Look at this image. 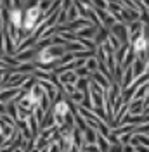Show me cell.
Listing matches in <instances>:
<instances>
[{
    "label": "cell",
    "instance_id": "6da1fadb",
    "mask_svg": "<svg viewBox=\"0 0 149 152\" xmlns=\"http://www.w3.org/2000/svg\"><path fill=\"white\" fill-rule=\"evenodd\" d=\"M42 16H44V10L40 5H33V7H26L24 10V19H23V28L19 31V38L26 37L30 31L37 28L42 21Z\"/></svg>",
    "mask_w": 149,
    "mask_h": 152
},
{
    "label": "cell",
    "instance_id": "7a4b0ae2",
    "mask_svg": "<svg viewBox=\"0 0 149 152\" xmlns=\"http://www.w3.org/2000/svg\"><path fill=\"white\" fill-rule=\"evenodd\" d=\"M54 116H56V123L57 126H64L66 118L69 116V102L63 99V92H57V100L54 102Z\"/></svg>",
    "mask_w": 149,
    "mask_h": 152
},
{
    "label": "cell",
    "instance_id": "3957f363",
    "mask_svg": "<svg viewBox=\"0 0 149 152\" xmlns=\"http://www.w3.org/2000/svg\"><path fill=\"white\" fill-rule=\"evenodd\" d=\"M132 50H134L135 54L148 52V50H149V38L146 37V35H142V33H140L137 38H134V40H132Z\"/></svg>",
    "mask_w": 149,
    "mask_h": 152
},
{
    "label": "cell",
    "instance_id": "277c9868",
    "mask_svg": "<svg viewBox=\"0 0 149 152\" xmlns=\"http://www.w3.org/2000/svg\"><path fill=\"white\" fill-rule=\"evenodd\" d=\"M113 35H116V37L120 38L123 43H128V42H130L128 26H125L123 23H118V24H114V26H113Z\"/></svg>",
    "mask_w": 149,
    "mask_h": 152
},
{
    "label": "cell",
    "instance_id": "5b68a950",
    "mask_svg": "<svg viewBox=\"0 0 149 152\" xmlns=\"http://www.w3.org/2000/svg\"><path fill=\"white\" fill-rule=\"evenodd\" d=\"M144 111H146V102L142 99H137V100L130 102V105H128V114H132V116H139Z\"/></svg>",
    "mask_w": 149,
    "mask_h": 152
},
{
    "label": "cell",
    "instance_id": "8992f818",
    "mask_svg": "<svg viewBox=\"0 0 149 152\" xmlns=\"http://www.w3.org/2000/svg\"><path fill=\"white\" fill-rule=\"evenodd\" d=\"M111 37V33H109V28H106V26H101L99 31H97V35H95V43L97 45H104L108 40Z\"/></svg>",
    "mask_w": 149,
    "mask_h": 152
},
{
    "label": "cell",
    "instance_id": "52a82bcc",
    "mask_svg": "<svg viewBox=\"0 0 149 152\" xmlns=\"http://www.w3.org/2000/svg\"><path fill=\"white\" fill-rule=\"evenodd\" d=\"M23 92L21 90H16V88H9L5 92H0V102H12V99H16Z\"/></svg>",
    "mask_w": 149,
    "mask_h": 152
},
{
    "label": "cell",
    "instance_id": "ba28073f",
    "mask_svg": "<svg viewBox=\"0 0 149 152\" xmlns=\"http://www.w3.org/2000/svg\"><path fill=\"white\" fill-rule=\"evenodd\" d=\"M146 66H148V61L142 59V57H137L132 67H134V73H135L137 76H142L144 75V71H146Z\"/></svg>",
    "mask_w": 149,
    "mask_h": 152
},
{
    "label": "cell",
    "instance_id": "9c48e42d",
    "mask_svg": "<svg viewBox=\"0 0 149 152\" xmlns=\"http://www.w3.org/2000/svg\"><path fill=\"white\" fill-rule=\"evenodd\" d=\"M61 83H78V75H76V71H66L61 75Z\"/></svg>",
    "mask_w": 149,
    "mask_h": 152
},
{
    "label": "cell",
    "instance_id": "30bf717a",
    "mask_svg": "<svg viewBox=\"0 0 149 152\" xmlns=\"http://www.w3.org/2000/svg\"><path fill=\"white\" fill-rule=\"evenodd\" d=\"M99 28H101V26H99ZM99 28H97V26H89V28H85V29H82V31H78V35H76V37H78V38H83V37L92 38V37H95V35H97Z\"/></svg>",
    "mask_w": 149,
    "mask_h": 152
},
{
    "label": "cell",
    "instance_id": "8fae6325",
    "mask_svg": "<svg viewBox=\"0 0 149 152\" xmlns=\"http://www.w3.org/2000/svg\"><path fill=\"white\" fill-rule=\"evenodd\" d=\"M92 76H94V81H95V83H99V85L103 86L104 90H108V88H109V83L106 81V78H104L101 73H94Z\"/></svg>",
    "mask_w": 149,
    "mask_h": 152
},
{
    "label": "cell",
    "instance_id": "7c38bea8",
    "mask_svg": "<svg viewBox=\"0 0 149 152\" xmlns=\"http://www.w3.org/2000/svg\"><path fill=\"white\" fill-rule=\"evenodd\" d=\"M83 137H85L87 142H90V145H94V143L97 142V137H95V133H94L92 128H87V130L83 132Z\"/></svg>",
    "mask_w": 149,
    "mask_h": 152
},
{
    "label": "cell",
    "instance_id": "4fadbf2b",
    "mask_svg": "<svg viewBox=\"0 0 149 152\" xmlns=\"http://www.w3.org/2000/svg\"><path fill=\"white\" fill-rule=\"evenodd\" d=\"M97 145H99V149L104 151V152H108V149H109V142H108V138H106V137L103 138L101 135L97 137Z\"/></svg>",
    "mask_w": 149,
    "mask_h": 152
},
{
    "label": "cell",
    "instance_id": "5bb4252c",
    "mask_svg": "<svg viewBox=\"0 0 149 152\" xmlns=\"http://www.w3.org/2000/svg\"><path fill=\"white\" fill-rule=\"evenodd\" d=\"M76 18H78V7L71 5V7L68 9V19H66V21H68V23H71V21L76 19Z\"/></svg>",
    "mask_w": 149,
    "mask_h": 152
},
{
    "label": "cell",
    "instance_id": "9a60e30c",
    "mask_svg": "<svg viewBox=\"0 0 149 152\" xmlns=\"http://www.w3.org/2000/svg\"><path fill=\"white\" fill-rule=\"evenodd\" d=\"M109 152H125V147H121V143L116 142V143H113L111 147H109Z\"/></svg>",
    "mask_w": 149,
    "mask_h": 152
},
{
    "label": "cell",
    "instance_id": "2e32d148",
    "mask_svg": "<svg viewBox=\"0 0 149 152\" xmlns=\"http://www.w3.org/2000/svg\"><path fill=\"white\" fill-rule=\"evenodd\" d=\"M82 151H85V152H101V149H99V145H83Z\"/></svg>",
    "mask_w": 149,
    "mask_h": 152
},
{
    "label": "cell",
    "instance_id": "e0dca14e",
    "mask_svg": "<svg viewBox=\"0 0 149 152\" xmlns=\"http://www.w3.org/2000/svg\"><path fill=\"white\" fill-rule=\"evenodd\" d=\"M94 5H97V9H103V10L109 7V5H108L104 0H94Z\"/></svg>",
    "mask_w": 149,
    "mask_h": 152
},
{
    "label": "cell",
    "instance_id": "ac0fdd59",
    "mask_svg": "<svg viewBox=\"0 0 149 152\" xmlns=\"http://www.w3.org/2000/svg\"><path fill=\"white\" fill-rule=\"evenodd\" d=\"M95 62H97L95 59H90V61L87 59V67H89L90 71H92V69H95V67H99V64H95Z\"/></svg>",
    "mask_w": 149,
    "mask_h": 152
},
{
    "label": "cell",
    "instance_id": "d6986e66",
    "mask_svg": "<svg viewBox=\"0 0 149 152\" xmlns=\"http://www.w3.org/2000/svg\"><path fill=\"white\" fill-rule=\"evenodd\" d=\"M71 99H73V100H78V102L82 104L85 97H82V94H80V92H74V94H71Z\"/></svg>",
    "mask_w": 149,
    "mask_h": 152
},
{
    "label": "cell",
    "instance_id": "ffe728a7",
    "mask_svg": "<svg viewBox=\"0 0 149 152\" xmlns=\"http://www.w3.org/2000/svg\"><path fill=\"white\" fill-rule=\"evenodd\" d=\"M4 42H5V37H4V33H0V56H2V57L5 56V54H4V52H5V48H2V43H4Z\"/></svg>",
    "mask_w": 149,
    "mask_h": 152
},
{
    "label": "cell",
    "instance_id": "44dd1931",
    "mask_svg": "<svg viewBox=\"0 0 149 152\" xmlns=\"http://www.w3.org/2000/svg\"><path fill=\"white\" fill-rule=\"evenodd\" d=\"M137 151H139V152H149L148 149H146V147H142V145H137Z\"/></svg>",
    "mask_w": 149,
    "mask_h": 152
},
{
    "label": "cell",
    "instance_id": "7402d4cb",
    "mask_svg": "<svg viewBox=\"0 0 149 152\" xmlns=\"http://www.w3.org/2000/svg\"><path fill=\"white\" fill-rule=\"evenodd\" d=\"M63 152H68V151H63Z\"/></svg>",
    "mask_w": 149,
    "mask_h": 152
}]
</instances>
